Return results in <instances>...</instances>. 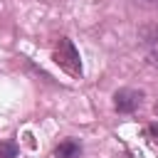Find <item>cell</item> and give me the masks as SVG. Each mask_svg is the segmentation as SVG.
<instances>
[{
	"instance_id": "cell-6",
	"label": "cell",
	"mask_w": 158,
	"mask_h": 158,
	"mask_svg": "<svg viewBox=\"0 0 158 158\" xmlns=\"http://www.w3.org/2000/svg\"><path fill=\"white\" fill-rule=\"evenodd\" d=\"M133 2L146 7V10H158V0H133Z\"/></svg>"
},
{
	"instance_id": "cell-7",
	"label": "cell",
	"mask_w": 158,
	"mask_h": 158,
	"mask_svg": "<svg viewBox=\"0 0 158 158\" xmlns=\"http://www.w3.org/2000/svg\"><path fill=\"white\" fill-rule=\"evenodd\" d=\"M148 136H151L153 143H158V123H151L148 126Z\"/></svg>"
},
{
	"instance_id": "cell-8",
	"label": "cell",
	"mask_w": 158,
	"mask_h": 158,
	"mask_svg": "<svg viewBox=\"0 0 158 158\" xmlns=\"http://www.w3.org/2000/svg\"><path fill=\"white\" fill-rule=\"evenodd\" d=\"M156 114H158V101H156Z\"/></svg>"
},
{
	"instance_id": "cell-2",
	"label": "cell",
	"mask_w": 158,
	"mask_h": 158,
	"mask_svg": "<svg viewBox=\"0 0 158 158\" xmlns=\"http://www.w3.org/2000/svg\"><path fill=\"white\" fill-rule=\"evenodd\" d=\"M138 44L146 54V59L158 67V25H143L138 30Z\"/></svg>"
},
{
	"instance_id": "cell-4",
	"label": "cell",
	"mask_w": 158,
	"mask_h": 158,
	"mask_svg": "<svg viewBox=\"0 0 158 158\" xmlns=\"http://www.w3.org/2000/svg\"><path fill=\"white\" fill-rule=\"evenodd\" d=\"M79 156H81V146L74 138H67L54 148V158H79Z\"/></svg>"
},
{
	"instance_id": "cell-5",
	"label": "cell",
	"mask_w": 158,
	"mask_h": 158,
	"mask_svg": "<svg viewBox=\"0 0 158 158\" xmlns=\"http://www.w3.org/2000/svg\"><path fill=\"white\" fill-rule=\"evenodd\" d=\"M0 158H17V143L15 141H0Z\"/></svg>"
},
{
	"instance_id": "cell-1",
	"label": "cell",
	"mask_w": 158,
	"mask_h": 158,
	"mask_svg": "<svg viewBox=\"0 0 158 158\" xmlns=\"http://www.w3.org/2000/svg\"><path fill=\"white\" fill-rule=\"evenodd\" d=\"M54 62L59 64V69H64L72 77H81V62H79V52L72 44L69 37H59V44L54 49Z\"/></svg>"
},
{
	"instance_id": "cell-3",
	"label": "cell",
	"mask_w": 158,
	"mask_h": 158,
	"mask_svg": "<svg viewBox=\"0 0 158 158\" xmlns=\"http://www.w3.org/2000/svg\"><path fill=\"white\" fill-rule=\"evenodd\" d=\"M143 101V91L138 89H118L114 94V109L118 114H133Z\"/></svg>"
}]
</instances>
